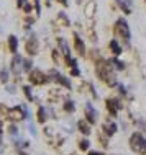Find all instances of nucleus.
I'll use <instances>...</instances> for the list:
<instances>
[{
    "label": "nucleus",
    "mask_w": 146,
    "mask_h": 155,
    "mask_svg": "<svg viewBox=\"0 0 146 155\" xmlns=\"http://www.w3.org/2000/svg\"><path fill=\"white\" fill-rule=\"evenodd\" d=\"M25 2V0H18V3H20V5H22V3Z\"/></svg>",
    "instance_id": "a878e982"
},
{
    "label": "nucleus",
    "mask_w": 146,
    "mask_h": 155,
    "mask_svg": "<svg viewBox=\"0 0 146 155\" xmlns=\"http://www.w3.org/2000/svg\"><path fill=\"white\" fill-rule=\"evenodd\" d=\"M112 62H113V64H115V67H118V69H123V62H120L118 59H113V61H112Z\"/></svg>",
    "instance_id": "6ab92c4d"
},
{
    "label": "nucleus",
    "mask_w": 146,
    "mask_h": 155,
    "mask_svg": "<svg viewBox=\"0 0 146 155\" xmlns=\"http://www.w3.org/2000/svg\"><path fill=\"white\" fill-rule=\"evenodd\" d=\"M74 43H76V49L79 51V54H85V46H84L82 39H81V38H79L77 35L74 36Z\"/></svg>",
    "instance_id": "9d476101"
},
{
    "label": "nucleus",
    "mask_w": 146,
    "mask_h": 155,
    "mask_svg": "<svg viewBox=\"0 0 146 155\" xmlns=\"http://www.w3.org/2000/svg\"><path fill=\"white\" fill-rule=\"evenodd\" d=\"M23 69H25V70H30V69H31V61H25Z\"/></svg>",
    "instance_id": "412c9836"
},
{
    "label": "nucleus",
    "mask_w": 146,
    "mask_h": 155,
    "mask_svg": "<svg viewBox=\"0 0 146 155\" xmlns=\"http://www.w3.org/2000/svg\"><path fill=\"white\" fill-rule=\"evenodd\" d=\"M97 70H99V75H100V78H102V80H105L107 83H110V85H113V83H115L113 72L110 70V65H108V64L100 62L99 67H97Z\"/></svg>",
    "instance_id": "f03ea898"
},
{
    "label": "nucleus",
    "mask_w": 146,
    "mask_h": 155,
    "mask_svg": "<svg viewBox=\"0 0 146 155\" xmlns=\"http://www.w3.org/2000/svg\"><path fill=\"white\" fill-rule=\"evenodd\" d=\"M38 119H40V123H44V121H46V113H44V108H40Z\"/></svg>",
    "instance_id": "dca6fc26"
},
{
    "label": "nucleus",
    "mask_w": 146,
    "mask_h": 155,
    "mask_svg": "<svg viewBox=\"0 0 146 155\" xmlns=\"http://www.w3.org/2000/svg\"><path fill=\"white\" fill-rule=\"evenodd\" d=\"M8 46H10V51L15 52L16 48H18V41H16L15 36H10V39H8Z\"/></svg>",
    "instance_id": "9b49d317"
},
{
    "label": "nucleus",
    "mask_w": 146,
    "mask_h": 155,
    "mask_svg": "<svg viewBox=\"0 0 146 155\" xmlns=\"http://www.w3.org/2000/svg\"><path fill=\"white\" fill-rule=\"evenodd\" d=\"M26 51L30 54H36V51H38V41H36V38H30V41L26 43Z\"/></svg>",
    "instance_id": "423d86ee"
},
{
    "label": "nucleus",
    "mask_w": 146,
    "mask_h": 155,
    "mask_svg": "<svg viewBox=\"0 0 146 155\" xmlns=\"http://www.w3.org/2000/svg\"><path fill=\"white\" fill-rule=\"evenodd\" d=\"M110 49L113 51V54H122V46H120L118 43H116L115 39L110 43Z\"/></svg>",
    "instance_id": "f8f14e48"
},
{
    "label": "nucleus",
    "mask_w": 146,
    "mask_h": 155,
    "mask_svg": "<svg viewBox=\"0 0 146 155\" xmlns=\"http://www.w3.org/2000/svg\"><path fill=\"white\" fill-rule=\"evenodd\" d=\"M72 75H79V69H77V67H74V69H72Z\"/></svg>",
    "instance_id": "5701e85b"
},
{
    "label": "nucleus",
    "mask_w": 146,
    "mask_h": 155,
    "mask_svg": "<svg viewBox=\"0 0 146 155\" xmlns=\"http://www.w3.org/2000/svg\"><path fill=\"white\" fill-rule=\"evenodd\" d=\"M85 111H87V119H89V123H95V119H97V113H95V110L90 104H87L85 106Z\"/></svg>",
    "instance_id": "1a4fd4ad"
},
{
    "label": "nucleus",
    "mask_w": 146,
    "mask_h": 155,
    "mask_svg": "<svg viewBox=\"0 0 146 155\" xmlns=\"http://www.w3.org/2000/svg\"><path fill=\"white\" fill-rule=\"evenodd\" d=\"M66 110H68V111H72L74 110V104H72V101H68V103H66Z\"/></svg>",
    "instance_id": "aec40b11"
},
{
    "label": "nucleus",
    "mask_w": 146,
    "mask_h": 155,
    "mask_svg": "<svg viewBox=\"0 0 146 155\" xmlns=\"http://www.w3.org/2000/svg\"><path fill=\"white\" fill-rule=\"evenodd\" d=\"M116 3H118V7L122 8V12L123 13H127V15H130L131 13V0H116Z\"/></svg>",
    "instance_id": "39448f33"
},
{
    "label": "nucleus",
    "mask_w": 146,
    "mask_h": 155,
    "mask_svg": "<svg viewBox=\"0 0 146 155\" xmlns=\"http://www.w3.org/2000/svg\"><path fill=\"white\" fill-rule=\"evenodd\" d=\"M81 149L82 150H87V149H89V140H81Z\"/></svg>",
    "instance_id": "f3484780"
},
{
    "label": "nucleus",
    "mask_w": 146,
    "mask_h": 155,
    "mask_svg": "<svg viewBox=\"0 0 146 155\" xmlns=\"http://www.w3.org/2000/svg\"><path fill=\"white\" fill-rule=\"evenodd\" d=\"M22 57H20V56H15L13 57V62H12V70H13V72L15 74H20V70H22Z\"/></svg>",
    "instance_id": "0eeeda50"
},
{
    "label": "nucleus",
    "mask_w": 146,
    "mask_h": 155,
    "mask_svg": "<svg viewBox=\"0 0 146 155\" xmlns=\"http://www.w3.org/2000/svg\"><path fill=\"white\" fill-rule=\"evenodd\" d=\"M59 46H61L62 52H64V56H66V57H71V56H69V48H68V44H66V41L62 39V38H59Z\"/></svg>",
    "instance_id": "ddd939ff"
},
{
    "label": "nucleus",
    "mask_w": 146,
    "mask_h": 155,
    "mask_svg": "<svg viewBox=\"0 0 146 155\" xmlns=\"http://www.w3.org/2000/svg\"><path fill=\"white\" fill-rule=\"evenodd\" d=\"M79 129H81V132H84V134H89V132H90L89 126H87L84 121H81V123H79Z\"/></svg>",
    "instance_id": "2eb2a0df"
},
{
    "label": "nucleus",
    "mask_w": 146,
    "mask_h": 155,
    "mask_svg": "<svg viewBox=\"0 0 146 155\" xmlns=\"http://www.w3.org/2000/svg\"><path fill=\"white\" fill-rule=\"evenodd\" d=\"M23 90H25V93H26V96H28V98L31 100V91H30V87H25Z\"/></svg>",
    "instance_id": "4be33fe9"
},
{
    "label": "nucleus",
    "mask_w": 146,
    "mask_h": 155,
    "mask_svg": "<svg viewBox=\"0 0 146 155\" xmlns=\"http://www.w3.org/2000/svg\"><path fill=\"white\" fill-rule=\"evenodd\" d=\"M30 80H31V83L41 85V83H44V82L48 80V78L44 77V74H43V72H40V70H33L31 75H30Z\"/></svg>",
    "instance_id": "7ed1b4c3"
},
{
    "label": "nucleus",
    "mask_w": 146,
    "mask_h": 155,
    "mask_svg": "<svg viewBox=\"0 0 146 155\" xmlns=\"http://www.w3.org/2000/svg\"><path fill=\"white\" fill-rule=\"evenodd\" d=\"M115 33L118 38H122L123 43L127 46H130V26H128L127 20L125 18H118L115 23Z\"/></svg>",
    "instance_id": "f257e3e1"
},
{
    "label": "nucleus",
    "mask_w": 146,
    "mask_h": 155,
    "mask_svg": "<svg viewBox=\"0 0 146 155\" xmlns=\"http://www.w3.org/2000/svg\"><path fill=\"white\" fill-rule=\"evenodd\" d=\"M130 142H131V147L135 149V150H141V149H143V144H144L143 137H141L140 134H133Z\"/></svg>",
    "instance_id": "20e7f679"
},
{
    "label": "nucleus",
    "mask_w": 146,
    "mask_h": 155,
    "mask_svg": "<svg viewBox=\"0 0 146 155\" xmlns=\"http://www.w3.org/2000/svg\"><path fill=\"white\" fill-rule=\"evenodd\" d=\"M115 131H116V126H115V124H110V126H108V129H107V132H108V134H110V136H112V134H113Z\"/></svg>",
    "instance_id": "a211bd4d"
},
{
    "label": "nucleus",
    "mask_w": 146,
    "mask_h": 155,
    "mask_svg": "<svg viewBox=\"0 0 146 155\" xmlns=\"http://www.w3.org/2000/svg\"><path fill=\"white\" fill-rule=\"evenodd\" d=\"M89 155H102V153H100V152H90Z\"/></svg>",
    "instance_id": "b1692460"
},
{
    "label": "nucleus",
    "mask_w": 146,
    "mask_h": 155,
    "mask_svg": "<svg viewBox=\"0 0 146 155\" xmlns=\"http://www.w3.org/2000/svg\"><path fill=\"white\" fill-rule=\"evenodd\" d=\"M143 150L146 152V140H144V144H143Z\"/></svg>",
    "instance_id": "393cba45"
},
{
    "label": "nucleus",
    "mask_w": 146,
    "mask_h": 155,
    "mask_svg": "<svg viewBox=\"0 0 146 155\" xmlns=\"http://www.w3.org/2000/svg\"><path fill=\"white\" fill-rule=\"evenodd\" d=\"M54 75H56V80H57V82H61L62 85H66V87H68V88H71V83H69V80H68V78H64V77H62V75L56 74V72H54Z\"/></svg>",
    "instance_id": "4468645a"
},
{
    "label": "nucleus",
    "mask_w": 146,
    "mask_h": 155,
    "mask_svg": "<svg viewBox=\"0 0 146 155\" xmlns=\"http://www.w3.org/2000/svg\"><path fill=\"white\" fill-rule=\"evenodd\" d=\"M107 106H108V110H110L112 114H116V111L122 108V104H120V101H115V100H108Z\"/></svg>",
    "instance_id": "6e6552de"
}]
</instances>
